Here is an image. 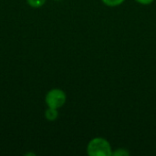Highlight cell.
<instances>
[{
  "label": "cell",
  "mask_w": 156,
  "mask_h": 156,
  "mask_svg": "<svg viewBox=\"0 0 156 156\" xmlns=\"http://www.w3.org/2000/svg\"><path fill=\"white\" fill-rule=\"evenodd\" d=\"M86 151L89 156H112L113 152L110 142L103 137L92 138L88 143Z\"/></svg>",
  "instance_id": "obj_1"
},
{
  "label": "cell",
  "mask_w": 156,
  "mask_h": 156,
  "mask_svg": "<svg viewBox=\"0 0 156 156\" xmlns=\"http://www.w3.org/2000/svg\"><path fill=\"white\" fill-rule=\"evenodd\" d=\"M67 101V95L61 89H52L48 91L45 97V102L48 108L60 109Z\"/></svg>",
  "instance_id": "obj_2"
},
{
  "label": "cell",
  "mask_w": 156,
  "mask_h": 156,
  "mask_svg": "<svg viewBox=\"0 0 156 156\" xmlns=\"http://www.w3.org/2000/svg\"><path fill=\"white\" fill-rule=\"evenodd\" d=\"M45 117L48 122H54L58 119V109H53V108H48L45 112Z\"/></svg>",
  "instance_id": "obj_3"
},
{
  "label": "cell",
  "mask_w": 156,
  "mask_h": 156,
  "mask_svg": "<svg viewBox=\"0 0 156 156\" xmlns=\"http://www.w3.org/2000/svg\"><path fill=\"white\" fill-rule=\"evenodd\" d=\"M101 2L109 7H116L122 5L125 0H101Z\"/></svg>",
  "instance_id": "obj_4"
},
{
  "label": "cell",
  "mask_w": 156,
  "mask_h": 156,
  "mask_svg": "<svg viewBox=\"0 0 156 156\" xmlns=\"http://www.w3.org/2000/svg\"><path fill=\"white\" fill-rule=\"evenodd\" d=\"M47 0H27V3L34 8H38L41 7L42 5H45Z\"/></svg>",
  "instance_id": "obj_5"
},
{
  "label": "cell",
  "mask_w": 156,
  "mask_h": 156,
  "mask_svg": "<svg viewBox=\"0 0 156 156\" xmlns=\"http://www.w3.org/2000/svg\"><path fill=\"white\" fill-rule=\"evenodd\" d=\"M130 154H131V153L129 152V150H127L125 148H118L112 152V156H129Z\"/></svg>",
  "instance_id": "obj_6"
},
{
  "label": "cell",
  "mask_w": 156,
  "mask_h": 156,
  "mask_svg": "<svg viewBox=\"0 0 156 156\" xmlns=\"http://www.w3.org/2000/svg\"><path fill=\"white\" fill-rule=\"evenodd\" d=\"M134 1L142 5H149L154 2V0H134Z\"/></svg>",
  "instance_id": "obj_7"
},
{
  "label": "cell",
  "mask_w": 156,
  "mask_h": 156,
  "mask_svg": "<svg viewBox=\"0 0 156 156\" xmlns=\"http://www.w3.org/2000/svg\"><path fill=\"white\" fill-rule=\"evenodd\" d=\"M56 1H59V0H56Z\"/></svg>",
  "instance_id": "obj_8"
}]
</instances>
